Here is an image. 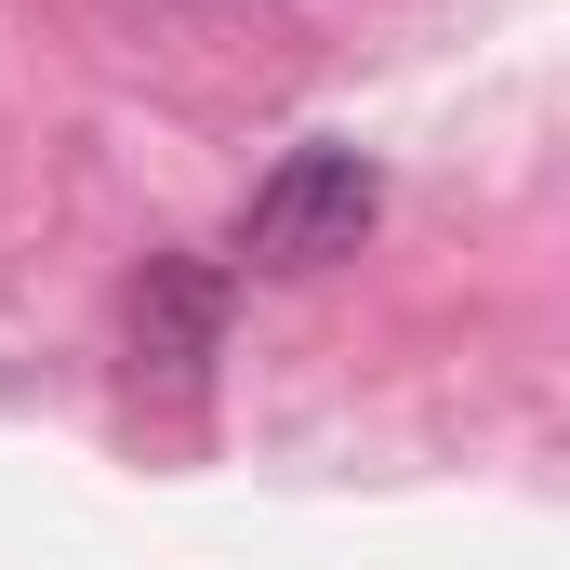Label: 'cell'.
I'll list each match as a JSON object with an SVG mask.
<instances>
[{"label": "cell", "mask_w": 570, "mask_h": 570, "mask_svg": "<svg viewBox=\"0 0 570 570\" xmlns=\"http://www.w3.org/2000/svg\"><path fill=\"white\" fill-rule=\"evenodd\" d=\"M372 213H385V173L358 146H292L239 213V266L253 279H318V266H345L372 239Z\"/></svg>", "instance_id": "1"}, {"label": "cell", "mask_w": 570, "mask_h": 570, "mask_svg": "<svg viewBox=\"0 0 570 570\" xmlns=\"http://www.w3.org/2000/svg\"><path fill=\"white\" fill-rule=\"evenodd\" d=\"M134 358L159 385H199L226 358V279L213 266H146L134 279Z\"/></svg>", "instance_id": "2"}]
</instances>
